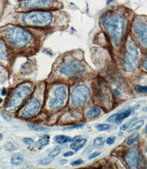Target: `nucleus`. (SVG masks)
Segmentation results:
<instances>
[{"label": "nucleus", "mask_w": 147, "mask_h": 169, "mask_svg": "<svg viewBox=\"0 0 147 169\" xmlns=\"http://www.w3.org/2000/svg\"><path fill=\"white\" fill-rule=\"evenodd\" d=\"M56 10H33L20 12V23L27 28H48L53 24Z\"/></svg>", "instance_id": "nucleus-3"}, {"label": "nucleus", "mask_w": 147, "mask_h": 169, "mask_svg": "<svg viewBox=\"0 0 147 169\" xmlns=\"http://www.w3.org/2000/svg\"><path fill=\"white\" fill-rule=\"evenodd\" d=\"M2 140H3V135L0 134V141H1Z\"/></svg>", "instance_id": "nucleus-43"}, {"label": "nucleus", "mask_w": 147, "mask_h": 169, "mask_svg": "<svg viewBox=\"0 0 147 169\" xmlns=\"http://www.w3.org/2000/svg\"><path fill=\"white\" fill-rule=\"evenodd\" d=\"M145 132H146V133L147 134V125H146V127H145Z\"/></svg>", "instance_id": "nucleus-45"}, {"label": "nucleus", "mask_w": 147, "mask_h": 169, "mask_svg": "<svg viewBox=\"0 0 147 169\" xmlns=\"http://www.w3.org/2000/svg\"><path fill=\"white\" fill-rule=\"evenodd\" d=\"M144 124V121L143 120H140L135 121V122L133 123L132 124L130 125V127L128 128L127 130V133H131V132H133V131L138 130L142 128V127Z\"/></svg>", "instance_id": "nucleus-20"}, {"label": "nucleus", "mask_w": 147, "mask_h": 169, "mask_svg": "<svg viewBox=\"0 0 147 169\" xmlns=\"http://www.w3.org/2000/svg\"><path fill=\"white\" fill-rule=\"evenodd\" d=\"M114 92H116V95L117 96H120V92L118 90V89H116V88L114 89Z\"/></svg>", "instance_id": "nucleus-41"}, {"label": "nucleus", "mask_w": 147, "mask_h": 169, "mask_svg": "<svg viewBox=\"0 0 147 169\" xmlns=\"http://www.w3.org/2000/svg\"><path fill=\"white\" fill-rule=\"evenodd\" d=\"M135 120H136V118H133V119H131V120H130L129 121H128L127 123H125V124L122 125V126L120 127V130H121V131H125V130H128V128H129L130 125L132 124L133 122Z\"/></svg>", "instance_id": "nucleus-25"}, {"label": "nucleus", "mask_w": 147, "mask_h": 169, "mask_svg": "<svg viewBox=\"0 0 147 169\" xmlns=\"http://www.w3.org/2000/svg\"><path fill=\"white\" fill-rule=\"evenodd\" d=\"M2 102H3V99L1 97H0V104L2 103Z\"/></svg>", "instance_id": "nucleus-44"}, {"label": "nucleus", "mask_w": 147, "mask_h": 169, "mask_svg": "<svg viewBox=\"0 0 147 169\" xmlns=\"http://www.w3.org/2000/svg\"><path fill=\"white\" fill-rule=\"evenodd\" d=\"M22 142H23L24 144H25L26 145H31L34 143L33 140L30 138H24L23 139H22Z\"/></svg>", "instance_id": "nucleus-31"}, {"label": "nucleus", "mask_w": 147, "mask_h": 169, "mask_svg": "<svg viewBox=\"0 0 147 169\" xmlns=\"http://www.w3.org/2000/svg\"><path fill=\"white\" fill-rule=\"evenodd\" d=\"M95 128L99 132H103V131H106L110 129V126L108 124H104V123H101V124H98L95 126Z\"/></svg>", "instance_id": "nucleus-24"}, {"label": "nucleus", "mask_w": 147, "mask_h": 169, "mask_svg": "<svg viewBox=\"0 0 147 169\" xmlns=\"http://www.w3.org/2000/svg\"><path fill=\"white\" fill-rule=\"evenodd\" d=\"M142 67L144 71H147V55L146 56V57H145L144 60H143V62H142Z\"/></svg>", "instance_id": "nucleus-37"}, {"label": "nucleus", "mask_w": 147, "mask_h": 169, "mask_svg": "<svg viewBox=\"0 0 147 169\" xmlns=\"http://www.w3.org/2000/svg\"><path fill=\"white\" fill-rule=\"evenodd\" d=\"M16 149V146L12 142H7L4 145V149L6 151H13Z\"/></svg>", "instance_id": "nucleus-23"}, {"label": "nucleus", "mask_w": 147, "mask_h": 169, "mask_svg": "<svg viewBox=\"0 0 147 169\" xmlns=\"http://www.w3.org/2000/svg\"><path fill=\"white\" fill-rule=\"evenodd\" d=\"M84 125V123H80V124L74 125H73V126H70V127H69V128H66L64 129V130H74V129H79V128H82Z\"/></svg>", "instance_id": "nucleus-34"}, {"label": "nucleus", "mask_w": 147, "mask_h": 169, "mask_svg": "<svg viewBox=\"0 0 147 169\" xmlns=\"http://www.w3.org/2000/svg\"><path fill=\"white\" fill-rule=\"evenodd\" d=\"M62 4L58 0H20L18 8L20 12L33 10H59Z\"/></svg>", "instance_id": "nucleus-6"}, {"label": "nucleus", "mask_w": 147, "mask_h": 169, "mask_svg": "<svg viewBox=\"0 0 147 169\" xmlns=\"http://www.w3.org/2000/svg\"><path fill=\"white\" fill-rule=\"evenodd\" d=\"M139 64V51L137 45L132 38L127 39L125 45L122 59V67L127 73L137 69Z\"/></svg>", "instance_id": "nucleus-4"}, {"label": "nucleus", "mask_w": 147, "mask_h": 169, "mask_svg": "<svg viewBox=\"0 0 147 169\" xmlns=\"http://www.w3.org/2000/svg\"><path fill=\"white\" fill-rule=\"evenodd\" d=\"M135 90H136L137 92H140V93H142V94L147 93V86L137 85V86L135 87Z\"/></svg>", "instance_id": "nucleus-27"}, {"label": "nucleus", "mask_w": 147, "mask_h": 169, "mask_svg": "<svg viewBox=\"0 0 147 169\" xmlns=\"http://www.w3.org/2000/svg\"><path fill=\"white\" fill-rule=\"evenodd\" d=\"M49 140H50V136L48 135H44L40 138L37 141L35 142V146L38 149H42L43 147H46L48 145Z\"/></svg>", "instance_id": "nucleus-17"}, {"label": "nucleus", "mask_w": 147, "mask_h": 169, "mask_svg": "<svg viewBox=\"0 0 147 169\" xmlns=\"http://www.w3.org/2000/svg\"><path fill=\"white\" fill-rule=\"evenodd\" d=\"M54 141L58 144H65L68 142H71V138L69 136H65V135H57L54 138Z\"/></svg>", "instance_id": "nucleus-18"}, {"label": "nucleus", "mask_w": 147, "mask_h": 169, "mask_svg": "<svg viewBox=\"0 0 147 169\" xmlns=\"http://www.w3.org/2000/svg\"><path fill=\"white\" fill-rule=\"evenodd\" d=\"M101 114L100 108L97 106H91L90 109L86 112V116L88 119H93V118L97 117Z\"/></svg>", "instance_id": "nucleus-16"}, {"label": "nucleus", "mask_w": 147, "mask_h": 169, "mask_svg": "<svg viewBox=\"0 0 147 169\" xmlns=\"http://www.w3.org/2000/svg\"><path fill=\"white\" fill-rule=\"evenodd\" d=\"M117 115H118V113H115V114H114V115H112L111 116H110V117L107 119V121L109 123H115L116 119V117H117Z\"/></svg>", "instance_id": "nucleus-33"}, {"label": "nucleus", "mask_w": 147, "mask_h": 169, "mask_svg": "<svg viewBox=\"0 0 147 169\" xmlns=\"http://www.w3.org/2000/svg\"><path fill=\"white\" fill-rule=\"evenodd\" d=\"M138 151L135 147L129 148L125 157V162L131 168H137L138 163Z\"/></svg>", "instance_id": "nucleus-12"}, {"label": "nucleus", "mask_w": 147, "mask_h": 169, "mask_svg": "<svg viewBox=\"0 0 147 169\" xmlns=\"http://www.w3.org/2000/svg\"><path fill=\"white\" fill-rule=\"evenodd\" d=\"M53 97L49 100L48 108L52 110H56L61 108L65 103L67 97V86L64 83L56 86L52 91Z\"/></svg>", "instance_id": "nucleus-9"}, {"label": "nucleus", "mask_w": 147, "mask_h": 169, "mask_svg": "<svg viewBox=\"0 0 147 169\" xmlns=\"http://www.w3.org/2000/svg\"><path fill=\"white\" fill-rule=\"evenodd\" d=\"M140 134L138 133H133L129 136V138H127V140H126V144L128 146H131V145H133L135 142H136L137 140L140 138Z\"/></svg>", "instance_id": "nucleus-22"}, {"label": "nucleus", "mask_w": 147, "mask_h": 169, "mask_svg": "<svg viewBox=\"0 0 147 169\" xmlns=\"http://www.w3.org/2000/svg\"><path fill=\"white\" fill-rule=\"evenodd\" d=\"M23 159V156L21 154H15L11 157L10 162L14 166H18V165L22 164Z\"/></svg>", "instance_id": "nucleus-21"}, {"label": "nucleus", "mask_w": 147, "mask_h": 169, "mask_svg": "<svg viewBox=\"0 0 147 169\" xmlns=\"http://www.w3.org/2000/svg\"><path fill=\"white\" fill-rule=\"evenodd\" d=\"M83 164H84V161L82 160V159H76V160H74L71 162V165L72 166H78Z\"/></svg>", "instance_id": "nucleus-30"}, {"label": "nucleus", "mask_w": 147, "mask_h": 169, "mask_svg": "<svg viewBox=\"0 0 147 169\" xmlns=\"http://www.w3.org/2000/svg\"><path fill=\"white\" fill-rule=\"evenodd\" d=\"M91 92L89 88L84 85H78L71 90L70 95L71 104L73 107L84 106L89 99Z\"/></svg>", "instance_id": "nucleus-8"}, {"label": "nucleus", "mask_w": 147, "mask_h": 169, "mask_svg": "<svg viewBox=\"0 0 147 169\" xmlns=\"http://www.w3.org/2000/svg\"><path fill=\"white\" fill-rule=\"evenodd\" d=\"M126 8L117 7L105 11L100 17V26L112 45L119 47L125 39L127 26Z\"/></svg>", "instance_id": "nucleus-1"}, {"label": "nucleus", "mask_w": 147, "mask_h": 169, "mask_svg": "<svg viewBox=\"0 0 147 169\" xmlns=\"http://www.w3.org/2000/svg\"><path fill=\"white\" fill-rule=\"evenodd\" d=\"M1 117H3V119H4L5 121H7V122H10L12 120V117H11V116L10 115H8V114L5 113V112H1Z\"/></svg>", "instance_id": "nucleus-32"}, {"label": "nucleus", "mask_w": 147, "mask_h": 169, "mask_svg": "<svg viewBox=\"0 0 147 169\" xmlns=\"http://www.w3.org/2000/svg\"><path fill=\"white\" fill-rule=\"evenodd\" d=\"M86 66L78 60H68L62 62L59 66L58 71L61 75L67 77H75L86 72Z\"/></svg>", "instance_id": "nucleus-7"}, {"label": "nucleus", "mask_w": 147, "mask_h": 169, "mask_svg": "<svg viewBox=\"0 0 147 169\" xmlns=\"http://www.w3.org/2000/svg\"><path fill=\"white\" fill-rule=\"evenodd\" d=\"M142 111L144 112H147V107H145V108H143Z\"/></svg>", "instance_id": "nucleus-42"}, {"label": "nucleus", "mask_w": 147, "mask_h": 169, "mask_svg": "<svg viewBox=\"0 0 147 169\" xmlns=\"http://www.w3.org/2000/svg\"><path fill=\"white\" fill-rule=\"evenodd\" d=\"M86 141H87V140L85 138H80V139L72 142V143L69 145V147L74 151H78L84 147Z\"/></svg>", "instance_id": "nucleus-15"}, {"label": "nucleus", "mask_w": 147, "mask_h": 169, "mask_svg": "<svg viewBox=\"0 0 147 169\" xmlns=\"http://www.w3.org/2000/svg\"><path fill=\"white\" fill-rule=\"evenodd\" d=\"M0 60L7 62L9 60L8 49L5 42L0 40Z\"/></svg>", "instance_id": "nucleus-14"}, {"label": "nucleus", "mask_w": 147, "mask_h": 169, "mask_svg": "<svg viewBox=\"0 0 147 169\" xmlns=\"http://www.w3.org/2000/svg\"><path fill=\"white\" fill-rule=\"evenodd\" d=\"M139 107H140V105H136L130 108H128L127 110H122L121 112H117L118 115L117 117H116V119L115 123H116L117 125L120 124L124 119H127V118L130 117L131 115H133V114L134 113L135 110H137Z\"/></svg>", "instance_id": "nucleus-13"}, {"label": "nucleus", "mask_w": 147, "mask_h": 169, "mask_svg": "<svg viewBox=\"0 0 147 169\" xmlns=\"http://www.w3.org/2000/svg\"><path fill=\"white\" fill-rule=\"evenodd\" d=\"M105 142V139L103 137H97L95 138L93 141V144L95 146H101L104 144Z\"/></svg>", "instance_id": "nucleus-26"}, {"label": "nucleus", "mask_w": 147, "mask_h": 169, "mask_svg": "<svg viewBox=\"0 0 147 169\" xmlns=\"http://www.w3.org/2000/svg\"><path fill=\"white\" fill-rule=\"evenodd\" d=\"M74 154V153L73 151H67L66 153H65L63 154V157H70L71 155H73Z\"/></svg>", "instance_id": "nucleus-38"}, {"label": "nucleus", "mask_w": 147, "mask_h": 169, "mask_svg": "<svg viewBox=\"0 0 147 169\" xmlns=\"http://www.w3.org/2000/svg\"><path fill=\"white\" fill-rule=\"evenodd\" d=\"M6 93H7L6 89H5V88H3L2 89V91H1V95H3V96L6 95Z\"/></svg>", "instance_id": "nucleus-40"}, {"label": "nucleus", "mask_w": 147, "mask_h": 169, "mask_svg": "<svg viewBox=\"0 0 147 169\" xmlns=\"http://www.w3.org/2000/svg\"><path fill=\"white\" fill-rule=\"evenodd\" d=\"M132 32L141 46L147 49V23L142 20L136 19L133 22Z\"/></svg>", "instance_id": "nucleus-10"}, {"label": "nucleus", "mask_w": 147, "mask_h": 169, "mask_svg": "<svg viewBox=\"0 0 147 169\" xmlns=\"http://www.w3.org/2000/svg\"><path fill=\"white\" fill-rule=\"evenodd\" d=\"M115 140H116L115 136H112V137H109V138H107L106 143L108 144V145H113V144H114V142H115Z\"/></svg>", "instance_id": "nucleus-35"}, {"label": "nucleus", "mask_w": 147, "mask_h": 169, "mask_svg": "<svg viewBox=\"0 0 147 169\" xmlns=\"http://www.w3.org/2000/svg\"><path fill=\"white\" fill-rule=\"evenodd\" d=\"M31 84L30 83L24 82L18 85L11 94L5 110L9 112L17 110L23 105L24 102L31 93Z\"/></svg>", "instance_id": "nucleus-5"}, {"label": "nucleus", "mask_w": 147, "mask_h": 169, "mask_svg": "<svg viewBox=\"0 0 147 169\" xmlns=\"http://www.w3.org/2000/svg\"><path fill=\"white\" fill-rule=\"evenodd\" d=\"M28 127H29L31 130L35 131V132H48L50 131V129L46 128V127L40 126V125L34 124H31V123H29V124H28Z\"/></svg>", "instance_id": "nucleus-19"}, {"label": "nucleus", "mask_w": 147, "mask_h": 169, "mask_svg": "<svg viewBox=\"0 0 147 169\" xmlns=\"http://www.w3.org/2000/svg\"><path fill=\"white\" fill-rule=\"evenodd\" d=\"M52 160H53V159H52V157H49L48 158L42 159L39 161V164L46 166V165H48L49 164H50V163L52 162Z\"/></svg>", "instance_id": "nucleus-29"}, {"label": "nucleus", "mask_w": 147, "mask_h": 169, "mask_svg": "<svg viewBox=\"0 0 147 169\" xmlns=\"http://www.w3.org/2000/svg\"><path fill=\"white\" fill-rule=\"evenodd\" d=\"M101 154L100 152L99 151H96V152H93V153H92L88 155V159H93V158H95V157H97V156H99V155Z\"/></svg>", "instance_id": "nucleus-36"}, {"label": "nucleus", "mask_w": 147, "mask_h": 169, "mask_svg": "<svg viewBox=\"0 0 147 169\" xmlns=\"http://www.w3.org/2000/svg\"><path fill=\"white\" fill-rule=\"evenodd\" d=\"M60 153H61V149L56 148V149H53L52 151L50 152V153L48 154V156L53 158V157H55L57 156V155H59L60 154Z\"/></svg>", "instance_id": "nucleus-28"}, {"label": "nucleus", "mask_w": 147, "mask_h": 169, "mask_svg": "<svg viewBox=\"0 0 147 169\" xmlns=\"http://www.w3.org/2000/svg\"><path fill=\"white\" fill-rule=\"evenodd\" d=\"M81 136H75L74 138H71V142H74V141H75V140H78V139H80Z\"/></svg>", "instance_id": "nucleus-39"}, {"label": "nucleus", "mask_w": 147, "mask_h": 169, "mask_svg": "<svg viewBox=\"0 0 147 169\" xmlns=\"http://www.w3.org/2000/svg\"><path fill=\"white\" fill-rule=\"evenodd\" d=\"M41 103L37 98H32L20 109L19 116L22 118H32L38 113Z\"/></svg>", "instance_id": "nucleus-11"}, {"label": "nucleus", "mask_w": 147, "mask_h": 169, "mask_svg": "<svg viewBox=\"0 0 147 169\" xmlns=\"http://www.w3.org/2000/svg\"><path fill=\"white\" fill-rule=\"evenodd\" d=\"M3 36L8 45L18 52H26L33 48L36 39L25 26H10L5 28Z\"/></svg>", "instance_id": "nucleus-2"}]
</instances>
